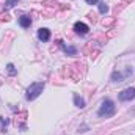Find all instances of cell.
<instances>
[{"label": "cell", "instance_id": "1", "mask_svg": "<svg viewBox=\"0 0 135 135\" xmlns=\"http://www.w3.org/2000/svg\"><path fill=\"white\" fill-rule=\"evenodd\" d=\"M42 90H44V82H35V83H32L27 88V93H25L27 101H35L36 98H39Z\"/></svg>", "mask_w": 135, "mask_h": 135}, {"label": "cell", "instance_id": "2", "mask_svg": "<svg viewBox=\"0 0 135 135\" xmlns=\"http://www.w3.org/2000/svg\"><path fill=\"white\" fill-rule=\"evenodd\" d=\"M115 104L112 99H104L102 101V105L101 108L98 110V115L101 116V118H110V116H113L115 115Z\"/></svg>", "mask_w": 135, "mask_h": 135}, {"label": "cell", "instance_id": "3", "mask_svg": "<svg viewBox=\"0 0 135 135\" xmlns=\"http://www.w3.org/2000/svg\"><path fill=\"white\" fill-rule=\"evenodd\" d=\"M118 98H119L121 102H129V101H132V99H135V88H126V90H123Z\"/></svg>", "mask_w": 135, "mask_h": 135}, {"label": "cell", "instance_id": "4", "mask_svg": "<svg viewBox=\"0 0 135 135\" xmlns=\"http://www.w3.org/2000/svg\"><path fill=\"white\" fill-rule=\"evenodd\" d=\"M131 72H132V71H131V68H127V69H126V72L115 71V72L112 74V80H113V82H124V80H126V77H127Z\"/></svg>", "mask_w": 135, "mask_h": 135}, {"label": "cell", "instance_id": "5", "mask_svg": "<svg viewBox=\"0 0 135 135\" xmlns=\"http://www.w3.org/2000/svg\"><path fill=\"white\" fill-rule=\"evenodd\" d=\"M74 32L77 35H86L90 32V27L86 24H83V22H75L74 24Z\"/></svg>", "mask_w": 135, "mask_h": 135}, {"label": "cell", "instance_id": "6", "mask_svg": "<svg viewBox=\"0 0 135 135\" xmlns=\"http://www.w3.org/2000/svg\"><path fill=\"white\" fill-rule=\"evenodd\" d=\"M38 38L42 41V42H47L50 39V30L49 28H39L38 30Z\"/></svg>", "mask_w": 135, "mask_h": 135}, {"label": "cell", "instance_id": "7", "mask_svg": "<svg viewBox=\"0 0 135 135\" xmlns=\"http://www.w3.org/2000/svg\"><path fill=\"white\" fill-rule=\"evenodd\" d=\"M19 25H21L22 28H28V27L32 25V17L27 16V14H22V16L19 17Z\"/></svg>", "mask_w": 135, "mask_h": 135}, {"label": "cell", "instance_id": "8", "mask_svg": "<svg viewBox=\"0 0 135 135\" xmlns=\"http://www.w3.org/2000/svg\"><path fill=\"white\" fill-rule=\"evenodd\" d=\"M57 42H58V46H61V47H63L65 54H68V55H75V54H77V49H75V47H68V46H65L61 39H58Z\"/></svg>", "mask_w": 135, "mask_h": 135}, {"label": "cell", "instance_id": "9", "mask_svg": "<svg viewBox=\"0 0 135 135\" xmlns=\"http://www.w3.org/2000/svg\"><path fill=\"white\" fill-rule=\"evenodd\" d=\"M74 104H75V107H79V108H85V101H83L79 94H74Z\"/></svg>", "mask_w": 135, "mask_h": 135}, {"label": "cell", "instance_id": "10", "mask_svg": "<svg viewBox=\"0 0 135 135\" xmlns=\"http://www.w3.org/2000/svg\"><path fill=\"white\" fill-rule=\"evenodd\" d=\"M6 71H8V74H11V75H14V74L17 72V69L14 68L13 63H8V65H6Z\"/></svg>", "mask_w": 135, "mask_h": 135}, {"label": "cell", "instance_id": "11", "mask_svg": "<svg viewBox=\"0 0 135 135\" xmlns=\"http://www.w3.org/2000/svg\"><path fill=\"white\" fill-rule=\"evenodd\" d=\"M107 11H108V6H107V5H105L104 2H101V3H99V13H102V14H105Z\"/></svg>", "mask_w": 135, "mask_h": 135}, {"label": "cell", "instance_id": "12", "mask_svg": "<svg viewBox=\"0 0 135 135\" xmlns=\"http://www.w3.org/2000/svg\"><path fill=\"white\" fill-rule=\"evenodd\" d=\"M11 17H9V14L5 11V13H0V21H9Z\"/></svg>", "mask_w": 135, "mask_h": 135}, {"label": "cell", "instance_id": "13", "mask_svg": "<svg viewBox=\"0 0 135 135\" xmlns=\"http://www.w3.org/2000/svg\"><path fill=\"white\" fill-rule=\"evenodd\" d=\"M16 2H17V0H6V2H5V8H11Z\"/></svg>", "mask_w": 135, "mask_h": 135}, {"label": "cell", "instance_id": "14", "mask_svg": "<svg viewBox=\"0 0 135 135\" xmlns=\"http://www.w3.org/2000/svg\"><path fill=\"white\" fill-rule=\"evenodd\" d=\"M85 2H86L88 5H96V3H98V0H85Z\"/></svg>", "mask_w": 135, "mask_h": 135}]
</instances>
